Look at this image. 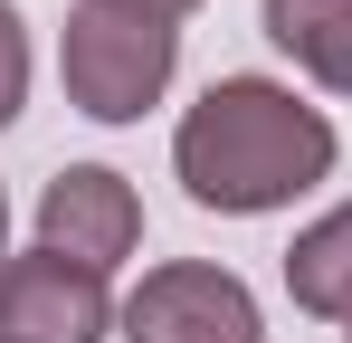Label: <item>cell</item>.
Segmentation results:
<instances>
[{"label":"cell","instance_id":"obj_1","mask_svg":"<svg viewBox=\"0 0 352 343\" xmlns=\"http://www.w3.org/2000/svg\"><path fill=\"white\" fill-rule=\"evenodd\" d=\"M172 172L200 210L257 220V210H286L295 191H314L333 172V124H324V105H305L276 76H219L181 114Z\"/></svg>","mask_w":352,"mask_h":343},{"label":"cell","instance_id":"obj_2","mask_svg":"<svg viewBox=\"0 0 352 343\" xmlns=\"http://www.w3.org/2000/svg\"><path fill=\"white\" fill-rule=\"evenodd\" d=\"M172 57H181V29H172V19L76 0V10H67V39H58V76H67V96H76V114L133 124L143 105H162Z\"/></svg>","mask_w":352,"mask_h":343},{"label":"cell","instance_id":"obj_3","mask_svg":"<svg viewBox=\"0 0 352 343\" xmlns=\"http://www.w3.org/2000/svg\"><path fill=\"white\" fill-rule=\"evenodd\" d=\"M124 343H267V324H257L248 277L172 258L124 295Z\"/></svg>","mask_w":352,"mask_h":343},{"label":"cell","instance_id":"obj_4","mask_svg":"<svg viewBox=\"0 0 352 343\" xmlns=\"http://www.w3.org/2000/svg\"><path fill=\"white\" fill-rule=\"evenodd\" d=\"M115 324V295L96 267H76L58 248L0 258V343H96Z\"/></svg>","mask_w":352,"mask_h":343},{"label":"cell","instance_id":"obj_5","mask_svg":"<svg viewBox=\"0 0 352 343\" xmlns=\"http://www.w3.org/2000/svg\"><path fill=\"white\" fill-rule=\"evenodd\" d=\"M38 248H58L76 267H115L143 248V200H133V181L105 163H67L48 191H38Z\"/></svg>","mask_w":352,"mask_h":343},{"label":"cell","instance_id":"obj_6","mask_svg":"<svg viewBox=\"0 0 352 343\" xmlns=\"http://www.w3.org/2000/svg\"><path fill=\"white\" fill-rule=\"evenodd\" d=\"M267 39H276L314 86L352 96V0H267Z\"/></svg>","mask_w":352,"mask_h":343},{"label":"cell","instance_id":"obj_7","mask_svg":"<svg viewBox=\"0 0 352 343\" xmlns=\"http://www.w3.org/2000/svg\"><path fill=\"white\" fill-rule=\"evenodd\" d=\"M286 295L305 305V315L352 324V200L324 210L314 229H295V248H286Z\"/></svg>","mask_w":352,"mask_h":343},{"label":"cell","instance_id":"obj_8","mask_svg":"<svg viewBox=\"0 0 352 343\" xmlns=\"http://www.w3.org/2000/svg\"><path fill=\"white\" fill-rule=\"evenodd\" d=\"M19 96H29V29H19V10L0 0V124L19 114Z\"/></svg>","mask_w":352,"mask_h":343},{"label":"cell","instance_id":"obj_9","mask_svg":"<svg viewBox=\"0 0 352 343\" xmlns=\"http://www.w3.org/2000/svg\"><path fill=\"white\" fill-rule=\"evenodd\" d=\"M105 10H143V19H181V10H200V0H105Z\"/></svg>","mask_w":352,"mask_h":343},{"label":"cell","instance_id":"obj_10","mask_svg":"<svg viewBox=\"0 0 352 343\" xmlns=\"http://www.w3.org/2000/svg\"><path fill=\"white\" fill-rule=\"evenodd\" d=\"M0 238H10V200H0Z\"/></svg>","mask_w":352,"mask_h":343}]
</instances>
